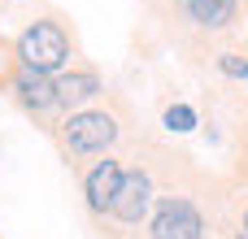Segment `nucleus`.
<instances>
[{
	"instance_id": "nucleus-7",
	"label": "nucleus",
	"mask_w": 248,
	"mask_h": 239,
	"mask_svg": "<svg viewBox=\"0 0 248 239\" xmlns=\"http://www.w3.org/2000/svg\"><path fill=\"white\" fill-rule=\"evenodd\" d=\"M187 13L201 26H227L235 13V0H187Z\"/></svg>"
},
{
	"instance_id": "nucleus-11",
	"label": "nucleus",
	"mask_w": 248,
	"mask_h": 239,
	"mask_svg": "<svg viewBox=\"0 0 248 239\" xmlns=\"http://www.w3.org/2000/svg\"><path fill=\"white\" fill-rule=\"evenodd\" d=\"M244 226H248V218H244Z\"/></svg>"
},
{
	"instance_id": "nucleus-8",
	"label": "nucleus",
	"mask_w": 248,
	"mask_h": 239,
	"mask_svg": "<svg viewBox=\"0 0 248 239\" xmlns=\"http://www.w3.org/2000/svg\"><path fill=\"white\" fill-rule=\"evenodd\" d=\"M96 91H100L96 74H65V78H57V105L87 100V96H96Z\"/></svg>"
},
{
	"instance_id": "nucleus-2",
	"label": "nucleus",
	"mask_w": 248,
	"mask_h": 239,
	"mask_svg": "<svg viewBox=\"0 0 248 239\" xmlns=\"http://www.w3.org/2000/svg\"><path fill=\"white\" fill-rule=\"evenodd\" d=\"M113 135H118V126H113L109 113H78L65 126V139H70L74 152H100V148L113 144Z\"/></svg>"
},
{
	"instance_id": "nucleus-6",
	"label": "nucleus",
	"mask_w": 248,
	"mask_h": 239,
	"mask_svg": "<svg viewBox=\"0 0 248 239\" xmlns=\"http://www.w3.org/2000/svg\"><path fill=\"white\" fill-rule=\"evenodd\" d=\"M17 91H22V105H31V109L57 105V83L48 74H39V70H22L17 74Z\"/></svg>"
},
{
	"instance_id": "nucleus-9",
	"label": "nucleus",
	"mask_w": 248,
	"mask_h": 239,
	"mask_svg": "<svg viewBox=\"0 0 248 239\" xmlns=\"http://www.w3.org/2000/svg\"><path fill=\"white\" fill-rule=\"evenodd\" d=\"M166 126H170V131H192V126H196V113H192L187 105H170V109H166Z\"/></svg>"
},
{
	"instance_id": "nucleus-10",
	"label": "nucleus",
	"mask_w": 248,
	"mask_h": 239,
	"mask_svg": "<svg viewBox=\"0 0 248 239\" xmlns=\"http://www.w3.org/2000/svg\"><path fill=\"white\" fill-rule=\"evenodd\" d=\"M244 78H248V70H244Z\"/></svg>"
},
{
	"instance_id": "nucleus-1",
	"label": "nucleus",
	"mask_w": 248,
	"mask_h": 239,
	"mask_svg": "<svg viewBox=\"0 0 248 239\" xmlns=\"http://www.w3.org/2000/svg\"><path fill=\"white\" fill-rule=\"evenodd\" d=\"M17 57L26 61V70L48 74V70H57V65L70 57V39H65V30H61L57 22H35V26L17 39Z\"/></svg>"
},
{
	"instance_id": "nucleus-5",
	"label": "nucleus",
	"mask_w": 248,
	"mask_h": 239,
	"mask_svg": "<svg viewBox=\"0 0 248 239\" xmlns=\"http://www.w3.org/2000/svg\"><path fill=\"white\" fill-rule=\"evenodd\" d=\"M118 187H122V170H118V161H100V165L87 174V205H92L96 213H105V209L113 205Z\"/></svg>"
},
{
	"instance_id": "nucleus-4",
	"label": "nucleus",
	"mask_w": 248,
	"mask_h": 239,
	"mask_svg": "<svg viewBox=\"0 0 248 239\" xmlns=\"http://www.w3.org/2000/svg\"><path fill=\"white\" fill-rule=\"evenodd\" d=\"M148 196H153V187H148L144 174H122V187H118L109 213H118L122 222H140L144 209H148Z\"/></svg>"
},
{
	"instance_id": "nucleus-3",
	"label": "nucleus",
	"mask_w": 248,
	"mask_h": 239,
	"mask_svg": "<svg viewBox=\"0 0 248 239\" xmlns=\"http://www.w3.org/2000/svg\"><path fill=\"white\" fill-rule=\"evenodd\" d=\"M201 213L187 200H161L153 218V239H201Z\"/></svg>"
}]
</instances>
